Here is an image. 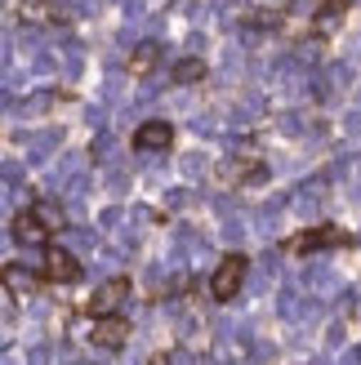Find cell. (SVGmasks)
<instances>
[{"label": "cell", "mask_w": 361, "mask_h": 365, "mask_svg": "<svg viewBox=\"0 0 361 365\" xmlns=\"http://www.w3.org/2000/svg\"><path fill=\"white\" fill-rule=\"evenodd\" d=\"M130 143H134V152H170L174 148V125L170 120H143Z\"/></svg>", "instance_id": "cell-6"}, {"label": "cell", "mask_w": 361, "mask_h": 365, "mask_svg": "<svg viewBox=\"0 0 361 365\" xmlns=\"http://www.w3.org/2000/svg\"><path fill=\"white\" fill-rule=\"evenodd\" d=\"M156 63H161V45H156V41H143V45L130 53V63H125V67H130V76H134V81H148Z\"/></svg>", "instance_id": "cell-9"}, {"label": "cell", "mask_w": 361, "mask_h": 365, "mask_svg": "<svg viewBox=\"0 0 361 365\" xmlns=\"http://www.w3.org/2000/svg\"><path fill=\"white\" fill-rule=\"evenodd\" d=\"M148 365H170V356H152V361H148Z\"/></svg>", "instance_id": "cell-13"}, {"label": "cell", "mask_w": 361, "mask_h": 365, "mask_svg": "<svg viewBox=\"0 0 361 365\" xmlns=\"http://www.w3.org/2000/svg\"><path fill=\"white\" fill-rule=\"evenodd\" d=\"M210 76V67L201 58H183V63H174V85H201Z\"/></svg>", "instance_id": "cell-11"}, {"label": "cell", "mask_w": 361, "mask_h": 365, "mask_svg": "<svg viewBox=\"0 0 361 365\" xmlns=\"http://www.w3.org/2000/svg\"><path fill=\"white\" fill-rule=\"evenodd\" d=\"M352 245V232L344 227H335V223H321V227H308V232H299L285 241V250L290 254H317V250H344Z\"/></svg>", "instance_id": "cell-3"}, {"label": "cell", "mask_w": 361, "mask_h": 365, "mask_svg": "<svg viewBox=\"0 0 361 365\" xmlns=\"http://www.w3.org/2000/svg\"><path fill=\"white\" fill-rule=\"evenodd\" d=\"M130 299V277H112V281H103L98 289H94V299L85 303V312L94 317V321H103V317H116V307Z\"/></svg>", "instance_id": "cell-4"}, {"label": "cell", "mask_w": 361, "mask_h": 365, "mask_svg": "<svg viewBox=\"0 0 361 365\" xmlns=\"http://www.w3.org/2000/svg\"><path fill=\"white\" fill-rule=\"evenodd\" d=\"M5 285L18 294V289H36V285H45V281H31L27 272H18V263H9V267H5Z\"/></svg>", "instance_id": "cell-12"}, {"label": "cell", "mask_w": 361, "mask_h": 365, "mask_svg": "<svg viewBox=\"0 0 361 365\" xmlns=\"http://www.w3.org/2000/svg\"><path fill=\"white\" fill-rule=\"evenodd\" d=\"M41 281L45 285H71V281H81V259H76V254H67V250H45Z\"/></svg>", "instance_id": "cell-5"}, {"label": "cell", "mask_w": 361, "mask_h": 365, "mask_svg": "<svg viewBox=\"0 0 361 365\" xmlns=\"http://www.w3.org/2000/svg\"><path fill=\"white\" fill-rule=\"evenodd\" d=\"M245 272H250V259H245L241 250H237V254H223L219 267H214V277H210V294H214V303H232V299H237Z\"/></svg>", "instance_id": "cell-2"}, {"label": "cell", "mask_w": 361, "mask_h": 365, "mask_svg": "<svg viewBox=\"0 0 361 365\" xmlns=\"http://www.w3.org/2000/svg\"><path fill=\"white\" fill-rule=\"evenodd\" d=\"M125 339H130V321H125V317H103V321L89 325V343L103 348V352L125 348Z\"/></svg>", "instance_id": "cell-7"}, {"label": "cell", "mask_w": 361, "mask_h": 365, "mask_svg": "<svg viewBox=\"0 0 361 365\" xmlns=\"http://www.w3.org/2000/svg\"><path fill=\"white\" fill-rule=\"evenodd\" d=\"M344 14H348V0H326L317 14H312V36H335L339 31V23H344Z\"/></svg>", "instance_id": "cell-8"}, {"label": "cell", "mask_w": 361, "mask_h": 365, "mask_svg": "<svg viewBox=\"0 0 361 365\" xmlns=\"http://www.w3.org/2000/svg\"><path fill=\"white\" fill-rule=\"evenodd\" d=\"M223 178L237 182V187H241V182H259L263 165H259V160H232V165H223Z\"/></svg>", "instance_id": "cell-10"}, {"label": "cell", "mask_w": 361, "mask_h": 365, "mask_svg": "<svg viewBox=\"0 0 361 365\" xmlns=\"http://www.w3.org/2000/svg\"><path fill=\"white\" fill-rule=\"evenodd\" d=\"M9 232H14V241H23V245L54 250V236L63 232V210L49 205V200H36V205H27V210L14 214Z\"/></svg>", "instance_id": "cell-1"}]
</instances>
